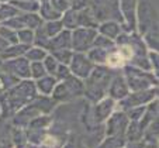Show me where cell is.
Wrapping results in <instances>:
<instances>
[{"label":"cell","mask_w":159,"mask_h":148,"mask_svg":"<svg viewBox=\"0 0 159 148\" xmlns=\"http://www.w3.org/2000/svg\"><path fill=\"white\" fill-rule=\"evenodd\" d=\"M96 37H97V30L79 27L70 33V47L76 52L87 51L92 45H94Z\"/></svg>","instance_id":"6da1fadb"},{"label":"cell","mask_w":159,"mask_h":148,"mask_svg":"<svg viewBox=\"0 0 159 148\" xmlns=\"http://www.w3.org/2000/svg\"><path fill=\"white\" fill-rule=\"evenodd\" d=\"M70 68L72 72H75L80 78H87L89 73L93 71V62L87 57H84L82 52L73 54V58L70 61Z\"/></svg>","instance_id":"7a4b0ae2"},{"label":"cell","mask_w":159,"mask_h":148,"mask_svg":"<svg viewBox=\"0 0 159 148\" xmlns=\"http://www.w3.org/2000/svg\"><path fill=\"white\" fill-rule=\"evenodd\" d=\"M9 69L11 76H23V78H27L31 75L30 71V63L28 61L23 59V58H16L11 62H7V65H3V69Z\"/></svg>","instance_id":"3957f363"},{"label":"cell","mask_w":159,"mask_h":148,"mask_svg":"<svg viewBox=\"0 0 159 148\" xmlns=\"http://www.w3.org/2000/svg\"><path fill=\"white\" fill-rule=\"evenodd\" d=\"M70 48V31L65 30L62 33H59L57 37L49 39L47 49H49L51 52L61 51V49H68Z\"/></svg>","instance_id":"277c9868"},{"label":"cell","mask_w":159,"mask_h":148,"mask_svg":"<svg viewBox=\"0 0 159 148\" xmlns=\"http://www.w3.org/2000/svg\"><path fill=\"white\" fill-rule=\"evenodd\" d=\"M38 14H39V17L42 18L44 23H47V21H54V20H61V18H62V14H61L59 12H57V10L51 6L49 2H45V3L39 4Z\"/></svg>","instance_id":"5b68a950"},{"label":"cell","mask_w":159,"mask_h":148,"mask_svg":"<svg viewBox=\"0 0 159 148\" xmlns=\"http://www.w3.org/2000/svg\"><path fill=\"white\" fill-rule=\"evenodd\" d=\"M10 3L20 13H38L39 10V3L37 0H11Z\"/></svg>","instance_id":"8992f818"},{"label":"cell","mask_w":159,"mask_h":148,"mask_svg":"<svg viewBox=\"0 0 159 148\" xmlns=\"http://www.w3.org/2000/svg\"><path fill=\"white\" fill-rule=\"evenodd\" d=\"M62 24L65 25L66 28H69V30H76L79 28V12H75V10H68L62 14Z\"/></svg>","instance_id":"52a82bcc"},{"label":"cell","mask_w":159,"mask_h":148,"mask_svg":"<svg viewBox=\"0 0 159 148\" xmlns=\"http://www.w3.org/2000/svg\"><path fill=\"white\" fill-rule=\"evenodd\" d=\"M62 28H63V24L61 20H54V21H47V23H44L42 24V30H44V33L47 34V37H48L49 39L54 38V37H57L59 33H62Z\"/></svg>","instance_id":"ba28073f"},{"label":"cell","mask_w":159,"mask_h":148,"mask_svg":"<svg viewBox=\"0 0 159 148\" xmlns=\"http://www.w3.org/2000/svg\"><path fill=\"white\" fill-rule=\"evenodd\" d=\"M99 31L102 33V35H104L106 38H116V37L120 35V25L114 21H107V23H103L100 25Z\"/></svg>","instance_id":"9c48e42d"},{"label":"cell","mask_w":159,"mask_h":148,"mask_svg":"<svg viewBox=\"0 0 159 148\" xmlns=\"http://www.w3.org/2000/svg\"><path fill=\"white\" fill-rule=\"evenodd\" d=\"M28 51V45H23V44H16V45H9L6 48V51L0 55L2 58H13L16 59L17 57L25 54Z\"/></svg>","instance_id":"30bf717a"},{"label":"cell","mask_w":159,"mask_h":148,"mask_svg":"<svg viewBox=\"0 0 159 148\" xmlns=\"http://www.w3.org/2000/svg\"><path fill=\"white\" fill-rule=\"evenodd\" d=\"M18 14H20V12H18L11 3L0 4V23H4V21L10 20V18L16 17V16H18Z\"/></svg>","instance_id":"8fae6325"},{"label":"cell","mask_w":159,"mask_h":148,"mask_svg":"<svg viewBox=\"0 0 159 148\" xmlns=\"http://www.w3.org/2000/svg\"><path fill=\"white\" fill-rule=\"evenodd\" d=\"M107 55H108V51L104 48H100V47H96V48L90 49L89 51V58L92 62H96V63H106V59H107Z\"/></svg>","instance_id":"7c38bea8"},{"label":"cell","mask_w":159,"mask_h":148,"mask_svg":"<svg viewBox=\"0 0 159 148\" xmlns=\"http://www.w3.org/2000/svg\"><path fill=\"white\" fill-rule=\"evenodd\" d=\"M0 37L6 42H9V45H16V44H18L17 31L11 30V28L6 27V25H0Z\"/></svg>","instance_id":"4fadbf2b"},{"label":"cell","mask_w":159,"mask_h":148,"mask_svg":"<svg viewBox=\"0 0 159 148\" xmlns=\"http://www.w3.org/2000/svg\"><path fill=\"white\" fill-rule=\"evenodd\" d=\"M55 85V78L54 76H44L38 81V89L42 92L44 95H49L54 89Z\"/></svg>","instance_id":"5bb4252c"},{"label":"cell","mask_w":159,"mask_h":148,"mask_svg":"<svg viewBox=\"0 0 159 148\" xmlns=\"http://www.w3.org/2000/svg\"><path fill=\"white\" fill-rule=\"evenodd\" d=\"M34 30L30 28H24V30L17 31V38H18V44H23V45H30L34 42Z\"/></svg>","instance_id":"9a60e30c"},{"label":"cell","mask_w":159,"mask_h":148,"mask_svg":"<svg viewBox=\"0 0 159 148\" xmlns=\"http://www.w3.org/2000/svg\"><path fill=\"white\" fill-rule=\"evenodd\" d=\"M25 58L31 59L34 62H39V59H44L47 58V51L39 47H34V48H28V51L25 52Z\"/></svg>","instance_id":"2e32d148"},{"label":"cell","mask_w":159,"mask_h":148,"mask_svg":"<svg viewBox=\"0 0 159 148\" xmlns=\"http://www.w3.org/2000/svg\"><path fill=\"white\" fill-rule=\"evenodd\" d=\"M52 57L59 63L62 62V65H68V63H70V61L73 58V52L70 49H61V51L52 52Z\"/></svg>","instance_id":"e0dca14e"},{"label":"cell","mask_w":159,"mask_h":148,"mask_svg":"<svg viewBox=\"0 0 159 148\" xmlns=\"http://www.w3.org/2000/svg\"><path fill=\"white\" fill-rule=\"evenodd\" d=\"M30 71H31V75L37 79H41L47 75V69H45L44 63L41 62H33L30 65Z\"/></svg>","instance_id":"ac0fdd59"},{"label":"cell","mask_w":159,"mask_h":148,"mask_svg":"<svg viewBox=\"0 0 159 148\" xmlns=\"http://www.w3.org/2000/svg\"><path fill=\"white\" fill-rule=\"evenodd\" d=\"M51 6L54 7L57 12H59L61 14H63L65 12L70 10V0H49Z\"/></svg>","instance_id":"d6986e66"},{"label":"cell","mask_w":159,"mask_h":148,"mask_svg":"<svg viewBox=\"0 0 159 148\" xmlns=\"http://www.w3.org/2000/svg\"><path fill=\"white\" fill-rule=\"evenodd\" d=\"M58 65H59V62H58L57 59H55L54 57H48L47 55V58H45V63H44V67L45 69H47V72H49L51 75H55V72H57L58 69Z\"/></svg>","instance_id":"ffe728a7"},{"label":"cell","mask_w":159,"mask_h":148,"mask_svg":"<svg viewBox=\"0 0 159 148\" xmlns=\"http://www.w3.org/2000/svg\"><path fill=\"white\" fill-rule=\"evenodd\" d=\"M87 4H89V0H70V10L82 12L87 9Z\"/></svg>","instance_id":"44dd1931"},{"label":"cell","mask_w":159,"mask_h":148,"mask_svg":"<svg viewBox=\"0 0 159 148\" xmlns=\"http://www.w3.org/2000/svg\"><path fill=\"white\" fill-rule=\"evenodd\" d=\"M7 47H9V42H6L3 38H2V37H0V55H2L4 51H6Z\"/></svg>","instance_id":"7402d4cb"},{"label":"cell","mask_w":159,"mask_h":148,"mask_svg":"<svg viewBox=\"0 0 159 148\" xmlns=\"http://www.w3.org/2000/svg\"><path fill=\"white\" fill-rule=\"evenodd\" d=\"M11 0H0V3H10Z\"/></svg>","instance_id":"603a6c76"},{"label":"cell","mask_w":159,"mask_h":148,"mask_svg":"<svg viewBox=\"0 0 159 148\" xmlns=\"http://www.w3.org/2000/svg\"><path fill=\"white\" fill-rule=\"evenodd\" d=\"M37 2H38V3L39 2H41V3H45V2H49V0H37Z\"/></svg>","instance_id":"cb8c5ba5"},{"label":"cell","mask_w":159,"mask_h":148,"mask_svg":"<svg viewBox=\"0 0 159 148\" xmlns=\"http://www.w3.org/2000/svg\"><path fill=\"white\" fill-rule=\"evenodd\" d=\"M0 4H2V3H0Z\"/></svg>","instance_id":"d4e9b609"}]
</instances>
